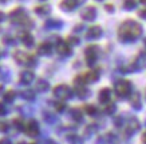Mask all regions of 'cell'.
Masks as SVG:
<instances>
[{
  "mask_svg": "<svg viewBox=\"0 0 146 144\" xmlns=\"http://www.w3.org/2000/svg\"><path fill=\"white\" fill-rule=\"evenodd\" d=\"M141 35H142V26L138 22L131 20V19L125 20L119 26V30H118V37L123 43L134 41Z\"/></svg>",
  "mask_w": 146,
  "mask_h": 144,
  "instance_id": "obj_1",
  "label": "cell"
},
{
  "mask_svg": "<svg viewBox=\"0 0 146 144\" xmlns=\"http://www.w3.org/2000/svg\"><path fill=\"white\" fill-rule=\"evenodd\" d=\"M115 93L119 97H127L131 92V83L129 80H118L115 83Z\"/></svg>",
  "mask_w": 146,
  "mask_h": 144,
  "instance_id": "obj_2",
  "label": "cell"
},
{
  "mask_svg": "<svg viewBox=\"0 0 146 144\" xmlns=\"http://www.w3.org/2000/svg\"><path fill=\"white\" fill-rule=\"evenodd\" d=\"M54 95L56 96L58 99L66 100V99H70L71 97V89H70V87H67L64 84H59L58 87L54 88Z\"/></svg>",
  "mask_w": 146,
  "mask_h": 144,
  "instance_id": "obj_3",
  "label": "cell"
},
{
  "mask_svg": "<svg viewBox=\"0 0 146 144\" xmlns=\"http://www.w3.org/2000/svg\"><path fill=\"white\" fill-rule=\"evenodd\" d=\"M84 55H86L87 64H89V66H93L94 63H95V60H97L98 55H99V48H98L97 45H90V47L86 48Z\"/></svg>",
  "mask_w": 146,
  "mask_h": 144,
  "instance_id": "obj_4",
  "label": "cell"
},
{
  "mask_svg": "<svg viewBox=\"0 0 146 144\" xmlns=\"http://www.w3.org/2000/svg\"><path fill=\"white\" fill-rule=\"evenodd\" d=\"M80 16H82V19H84V20H94V19L97 18V9H95V7H93V5L84 7V8L80 11Z\"/></svg>",
  "mask_w": 146,
  "mask_h": 144,
  "instance_id": "obj_5",
  "label": "cell"
},
{
  "mask_svg": "<svg viewBox=\"0 0 146 144\" xmlns=\"http://www.w3.org/2000/svg\"><path fill=\"white\" fill-rule=\"evenodd\" d=\"M26 132L28 133V136H31V137L38 136L39 135V126H38V123H36L35 120H31V122L27 124Z\"/></svg>",
  "mask_w": 146,
  "mask_h": 144,
  "instance_id": "obj_6",
  "label": "cell"
},
{
  "mask_svg": "<svg viewBox=\"0 0 146 144\" xmlns=\"http://www.w3.org/2000/svg\"><path fill=\"white\" fill-rule=\"evenodd\" d=\"M83 0H63L60 3V8L63 11H72L78 4H80Z\"/></svg>",
  "mask_w": 146,
  "mask_h": 144,
  "instance_id": "obj_7",
  "label": "cell"
},
{
  "mask_svg": "<svg viewBox=\"0 0 146 144\" xmlns=\"http://www.w3.org/2000/svg\"><path fill=\"white\" fill-rule=\"evenodd\" d=\"M101 36H102V28L98 26L89 28L87 34H86V37L89 40H95V39H98V37H101Z\"/></svg>",
  "mask_w": 146,
  "mask_h": 144,
  "instance_id": "obj_8",
  "label": "cell"
},
{
  "mask_svg": "<svg viewBox=\"0 0 146 144\" xmlns=\"http://www.w3.org/2000/svg\"><path fill=\"white\" fill-rule=\"evenodd\" d=\"M56 48H58V52L60 55H70L71 53L70 44H67V41H59Z\"/></svg>",
  "mask_w": 146,
  "mask_h": 144,
  "instance_id": "obj_9",
  "label": "cell"
},
{
  "mask_svg": "<svg viewBox=\"0 0 146 144\" xmlns=\"http://www.w3.org/2000/svg\"><path fill=\"white\" fill-rule=\"evenodd\" d=\"M110 97H111V91L109 88H103L101 92H99V101L103 103V104H106L110 101Z\"/></svg>",
  "mask_w": 146,
  "mask_h": 144,
  "instance_id": "obj_10",
  "label": "cell"
},
{
  "mask_svg": "<svg viewBox=\"0 0 146 144\" xmlns=\"http://www.w3.org/2000/svg\"><path fill=\"white\" fill-rule=\"evenodd\" d=\"M98 78H99V72L98 71H90L86 75H83V79L86 83H93V82H97Z\"/></svg>",
  "mask_w": 146,
  "mask_h": 144,
  "instance_id": "obj_11",
  "label": "cell"
},
{
  "mask_svg": "<svg viewBox=\"0 0 146 144\" xmlns=\"http://www.w3.org/2000/svg\"><path fill=\"white\" fill-rule=\"evenodd\" d=\"M32 80H34V74H32V72H30V71L22 72V75H20V82H22L23 84H30Z\"/></svg>",
  "mask_w": 146,
  "mask_h": 144,
  "instance_id": "obj_12",
  "label": "cell"
},
{
  "mask_svg": "<svg viewBox=\"0 0 146 144\" xmlns=\"http://www.w3.org/2000/svg\"><path fill=\"white\" fill-rule=\"evenodd\" d=\"M20 37H22V41L26 47H31L32 44H34V37H32V35L28 34V32H23L22 35H20Z\"/></svg>",
  "mask_w": 146,
  "mask_h": 144,
  "instance_id": "obj_13",
  "label": "cell"
},
{
  "mask_svg": "<svg viewBox=\"0 0 146 144\" xmlns=\"http://www.w3.org/2000/svg\"><path fill=\"white\" fill-rule=\"evenodd\" d=\"M51 51H52V45H51L50 43L40 44L39 48H38V52H39L40 55H50V53H51Z\"/></svg>",
  "mask_w": 146,
  "mask_h": 144,
  "instance_id": "obj_14",
  "label": "cell"
},
{
  "mask_svg": "<svg viewBox=\"0 0 146 144\" xmlns=\"http://www.w3.org/2000/svg\"><path fill=\"white\" fill-rule=\"evenodd\" d=\"M35 12L40 16H46L51 12V8H50V5H39V7H35Z\"/></svg>",
  "mask_w": 146,
  "mask_h": 144,
  "instance_id": "obj_15",
  "label": "cell"
},
{
  "mask_svg": "<svg viewBox=\"0 0 146 144\" xmlns=\"http://www.w3.org/2000/svg\"><path fill=\"white\" fill-rule=\"evenodd\" d=\"M131 107L135 109H141V95L139 93H134L133 97H131Z\"/></svg>",
  "mask_w": 146,
  "mask_h": 144,
  "instance_id": "obj_16",
  "label": "cell"
},
{
  "mask_svg": "<svg viewBox=\"0 0 146 144\" xmlns=\"http://www.w3.org/2000/svg\"><path fill=\"white\" fill-rule=\"evenodd\" d=\"M134 8H137V0H123L125 11H133Z\"/></svg>",
  "mask_w": 146,
  "mask_h": 144,
  "instance_id": "obj_17",
  "label": "cell"
},
{
  "mask_svg": "<svg viewBox=\"0 0 146 144\" xmlns=\"http://www.w3.org/2000/svg\"><path fill=\"white\" fill-rule=\"evenodd\" d=\"M48 89V83L46 82V80H43V79H39L38 80V83H36V91H47Z\"/></svg>",
  "mask_w": 146,
  "mask_h": 144,
  "instance_id": "obj_18",
  "label": "cell"
},
{
  "mask_svg": "<svg viewBox=\"0 0 146 144\" xmlns=\"http://www.w3.org/2000/svg\"><path fill=\"white\" fill-rule=\"evenodd\" d=\"M67 140H68L71 144H82L83 143V140L80 139L79 136H76V135H70L68 137H67Z\"/></svg>",
  "mask_w": 146,
  "mask_h": 144,
  "instance_id": "obj_19",
  "label": "cell"
},
{
  "mask_svg": "<svg viewBox=\"0 0 146 144\" xmlns=\"http://www.w3.org/2000/svg\"><path fill=\"white\" fill-rule=\"evenodd\" d=\"M138 128H139V123H138L135 119L130 120V124H129V131H130V132H135Z\"/></svg>",
  "mask_w": 146,
  "mask_h": 144,
  "instance_id": "obj_20",
  "label": "cell"
},
{
  "mask_svg": "<svg viewBox=\"0 0 146 144\" xmlns=\"http://www.w3.org/2000/svg\"><path fill=\"white\" fill-rule=\"evenodd\" d=\"M84 109H86V112H87V114L89 115H91V116H95V115H97V112H98V109H97V107H95V105H86V107H84Z\"/></svg>",
  "mask_w": 146,
  "mask_h": 144,
  "instance_id": "obj_21",
  "label": "cell"
},
{
  "mask_svg": "<svg viewBox=\"0 0 146 144\" xmlns=\"http://www.w3.org/2000/svg\"><path fill=\"white\" fill-rule=\"evenodd\" d=\"M76 92H78V96H79V97H82V99H84L86 96L89 95L87 89H86V88H83V85H82V87H78V88H76Z\"/></svg>",
  "mask_w": 146,
  "mask_h": 144,
  "instance_id": "obj_22",
  "label": "cell"
},
{
  "mask_svg": "<svg viewBox=\"0 0 146 144\" xmlns=\"http://www.w3.org/2000/svg\"><path fill=\"white\" fill-rule=\"evenodd\" d=\"M71 114H72V119H75V120H82V114H80L79 109H72L71 111Z\"/></svg>",
  "mask_w": 146,
  "mask_h": 144,
  "instance_id": "obj_23",
  "label": "cell"
},
{
  "mask_svg": "<svg viewBox=\"0 0 146 144\" xmlns=\"http://www.w3.org/2000/svg\"><path fill=\"white\" fill-rule=\"evenodd\" d=\"M15 99V92L8 91L7 93H4V100L5 101H12Z\"/></svg>",
  "mask_w": 146,
  "mask_h": 144,
  "instance_id": "obj_24",
  "label": "cell"
},
{
  "mask_svg": "<svg viewBox=\"0 0 146 144\" xmlns=\"http://www.w3.org/2000/svg\"><path fill=\"white\" fill-rule=\"evenodd\" d=\"M22 97L23 99H27V100H32L34 99V93L31 91H24V92H22Z\"/></svg>",
  "mask_w": 146,
  "mask_h": 144,
  "instance_id": "obj_25",
  "label": "cell"
},
{
  "mask_svg": "<svg viewBox=\"0 0 146 144\" xmlns=\"http://www.w3.org/2000/svg\"><path fill=\"white\" fill-rule=\"evenodd\" d=\"M115 111V104L114 103H107V107H106V112L107 114H113Z\"/></svg>",
  "mask_w": 146,
  "mask_h": 144,
  "instance_id": "obj_26",
  "label": "cell"
},
{
  "mask_svg": "<svg viewBox=\"0 0 146 144\" xmlns=\"http://www.w3.org/2000/svg\"><path fill=\"white\" fill-rule=\"evenodd\" d=\"M67 44H72V45H74V44H79V39L71 36V37H68V40H67Z\"/></svg>",
  "mask_w": 146,
  "mask_h": 144,
  "instance_id": "obj_27",
  "label": "cell"
},
{
  "mask_svg": "<svg viewBox=\"0 0 146 144\" xmlns=\"http://www.w3.org/2000/svg\"><path fill=\"white\" fill-rule=\"evenodd\" d=\"M138 16H139V18H142V19H145V20H146V8L139 9V11H138Z\"/></svg>",
  "mask_w": 146,
  "mask_h": 144,
  "instance_id": "obj_28",
  "label": "cell"
},
{
  "mask_svg": "<svg viewBox=\"0 0 146 144\" xmlns=\"http://www.w3.org/2000/svg\"><path fill=\"white\" fill-rule=\"evenodd\" d=\"M15 124H16V128H18V130H24V127H23V123L20 122V120H19V119H16V120H15Z\"/></svg>",
  "mask_w": 146,
  "mask_h": 144,
  "instance_id": "obj_29",
  "label": "cell"
},
{
  "mask_svg": "<svg viewBox=\"0 0 146 144\" xmlns=\"http://www.w3.org/2000/svg\"><path fill=\"white\" fill-rule=\"evenodd\" d=\"M105 9H106L107 12H114V5L113 4H106L105 5Z\"/></svg>",
  "mask_w": 146,
  "mask_h": 144,
  "instance_id": "obj_30",
  "label": "cell"
},
{
  "mask_svg": "<svg viewBox=\"0 0 146 144\" xmlns=\"http://www.w3.org/2000/svg\"><path fill=\"white\" fill-rule=\"evenodd\" d=\"M64 107H66V105L63 104V103H56V109H58V111H63V109H64Z\"/></svg>",
  "mask_w": 146,
  "mask_h": 144,
  "instance_id": "obj_31",
  "label": "cell"
},
{
  "mask_svg": "<svg viewBox=\"0 0 146 144\" xmlns=\"http://www.w3.org/2000/svg\"><path fill=\"white\" fill-rule=\"evenodd\" d=\"M7 128H8V127H7V124H5V123H0V131H1V132L7 131Z\"/></svg>",
  "mask_w": 146,
  "mask_h": 144,
  "instance_id": "obj_32",
  "label": "cell"
},
{
  "mask_svg": "<svg viewBox=\"0 0 146 144\" xmlns=\"http://www.w3.org/2000/svg\"><path fill=\"white\" fill-rule=\"evenodd\" d=\"M4 114H5V107H4V104L0 103V115H4Z\"/></svg>",
  "mask_w": 146,
  "mask_h": 144,
  "instance_id": "obj_33",
  "label": "cell"
},
{
  "mask_svg": "<svg viewBox=\"0 0 146 144\" xmlns=\"http://www.w3.org/2000/svg\"><path fill=\"white\" fill-rule=\"evenodd\" d=\"M0 144H11V141H9L8 139H3L1 141H0Z\"/></svg>",
  "mask_w": 146,
  "mask_h": 144,
  "instance_id": "obj_34",
  "label": "cell"
},
{
  "mask_svg": "<svg viewBox=\"0 0 146 144\" xmlns=\"http://www.w3.org/2000/svg\"><path fill=\"white\" fill-rule=\"evenodd\" d=\"M4 19H5V15H4L3 12H1V11H0V22H3Z\"/></svg>",
  "mask_w": 146,
  "mask_h": 144,
  "instance_id": "obj_35",
  "label": "cell"
},
{
  "mask_svg": "<svg viewBox=\"0 0 146 144\" xmlns=\"http://www.w3.org/2000/svg\"><path fill=\"white\" fill-rule=\"evenodd\" d=\"M142 141H143V144H146V131L143 133V136H142Z\"/></svg>",
  "mask_w": 146,
  "mask_h": 144,
  "instance_id": "obj_36",
  "label": "cell"
},
{
  "mask_svg": "<svg viewBox=\"0 0 146 144\" xmlns=\"http://www.w3.org/2000/svg\"><path fill=\"white\" fill-rule=\"evenodd\" d=\"M46 144H56V143H54V141H51V140H48V141H47V143Z\"/></svg>",
  "mask_w": 146,
  "mask_h": 144,
  "instance_id": "obj_37",
  "label": "cell"
},
{
  "mask_svg": "<svg viewBox=\"0 0 146 144\" xmlns=\"http://www.w3.org/2000/svg\"><path fill=\"white\" fill-rule=\"evenodd\" d=\"M141 3H143V4H146V0H139Z\"/></svg>",
  "mask_w": 146,
  "mask_h": 144,
  "instance_id": "obj_38",
  "label": "cell"
},
{
  "mask_svg": "<svg viewBox=\"0 0 146 144\" xmlns=\"http://www.w3.org/2000/svg\"><path fill=\"white\" fill-rule=\"evenodd\" d=\"M143 96H145V100H146V91H145V93H143Z\"/></svg>",
  "mask_w": 146,
  "mask_h": 144,
  "instance_id": "obj_39",
  "label": "cell"
},
{
  "mask_svg": "<svg viewBox=\"0 0 146 144\" xmlns=\"http://www.w3.org/2000/svg\"><path fill=\"white\" fill-rule=\"evenodd\" d=\"M1 89H3V85H0V91H1Z\"/></svg>",
  "mask_w": 146,
  "mask_h": 144,
  "instance_id": "obj_40",
  "label": "cell"
},
{
  "mask_svg": "<svg viewBox=\"0 0 146 144\" xmlns=\"http://www.w3.org/2000/svg\"><path fill=\"white\" fill-rule=\"evenodd\" d=\"M0 1H1V3H3V1H5V0H0Z\"/></svg>",
  "mask_w": 146,
  "mask_h": 144,
  "instance_id": "obj_41",
  "label": "cell"
},
{
  "mask_svg": "<svg viewBox=\"0 0 146 144\" xmlns=\"http://www.w3.org/2000/svg\"><path fill=\"white\" fill-rule=\"evenodd\" d=\"M99 1H101V0H99Z\"/></svg>",
  "mask_w": 146,
  "mask_h": 144,
  "instance_id": "obj_42",
  "label": "cell"
},
{
  "mask_svg": "<svg viewBox=\"0 0 146 144\" xmlns=\"http://www.w3.org/2000/svg\"><path fill=\"white\" fill-rule=\"evenodd\" d=\"M145 43H146V41H145Z\"/></svg>",
  "mask_w": 146,
  "mask_h": 144,
  "instance_id": "obj_43",
  "label": "cell"
}]
</instances>
